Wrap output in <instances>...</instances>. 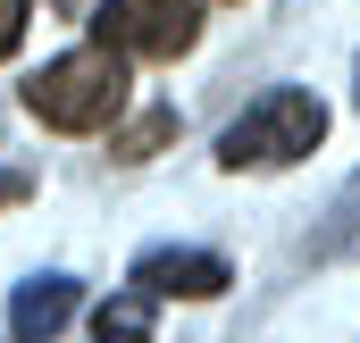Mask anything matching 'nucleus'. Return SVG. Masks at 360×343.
Wrapping results in <instances>:
<instances>
[{"label": "nucleus", "mask_w": 360, "mask_h": 343, "mask_svg": "<svg viewBox=\"0 0 360 343\" xmlns=\"http://www.w3.org/2000/svg\"><path fill=\"white\" fill-rule=\"evenodd\" d=\"M319 134H327V101L302 84H276L218 134V168H293L319 151Z\"/></svg>", "instance_id": "f03ea898"}, {"label": "nucleus", "mask_w": 360, "mask_h": 343, "mask_svg": "<svg viewBox=\"0 0 360 343\" xmlns=\"http://www.w3.org/2000/svg\"><path fill=\"white\" fill-rule=\"evenodd\" d=\"M59 8H76V0H59Z\"/></svg>", "instance_id": "9d476101"}, {"label": "nucleus", "mask_w": 360, "mask_h": 343, "mask_svg": "<svg viewBox=\"0 0 360 343\" xmlns=\"http://www.w3.org/2000/svg\"><path fill=\"white\" fill-rule=\"evenodd\" d=\"M92 343H151V293H109L92 310Z\"/></svg>", "instance_id": "423d86ee"}, {"label": "nucleus", "mask_w": 360, "mask_h": 343, "mask_svg": "<svg viewBox=\"0 0 360 343\" xmlns=\"http://www.w3.org/2000/svg\"><path fill=\"white\" fill-rule=\"evenodd\" d=\"M117 109H126V59L109 42L59 51L25 84V117H42L51 134H101V126H117Z\"/></svg>", "instance_id": "f257e3e1"}, {"label": "nucleus", "mask_w": 360, "mask_h": 343, "mask_svg": "<svg viewBox=\"0 0 360 343\" xmlns=\"http://www.w3.org/2000/svg\"><path fill=\"white\" fill-rule=\"evenodd\" d=\"M92 34L117 59H184L201 42V8L193 0H101Z\"/></svg>", "instance_id": "7ed1b4c3"}, {"label": "nucleus", "mask_w": 360, "mask_h": 343, "mask_svg": "<svg viewBox=\"0 0 360 343\" xmlns=\"http://www.w3.org/2000/svg\"><path fill=\"white\" fill-rule=\"evenodd\" d=\"M0 201H25V176H8V168H0Z\"/></svg>", "instance_id": "1a4fd4ad"}, {"label": "nucleus", "mask_w": 360, "mask_h": 343, "mask_svg": "<svg viewBox=\"0 0 360 343\" xmlns=\"http://www.w3.org/2000/svg\"><path fill=\"white\" fill-rule=\"evenodd\" d=\"M235 285V268L218 252H193V243H160V252H143L134 259V293H151V302H218Z\"/></svg>", "instance_id": "20e7f679"}, {"label": "nucleus", "mask_w": 360, "mask_h": 343, "mask_svg": "<svg viewBox=\"0 0 360 343\" xmlns=\"http://www.w3.org/2000/svg\"><path fill=\"white\" fill-rule=\"evenodd\" d=\"M25 17H34V0H0V59L25 42Z\"/></svg>", "instance_id": "6e6552de"}, {"label": "nucleus", "mask_w": 360, "mask_h": 343, "mask_svg": "<svg viewBox=\"0 0 360 343\" xmlns=\"http://www.w3.org/2000/svg\"><path fill=\"white\" fill-rule=\"evenodd\" d=\"M168 134H176V109H151V117H143V126H126V134H117L109 151H117V160H151V151H160Z\"/></svg>", "instance_id": "0eeeda50"}, {"label": "nucleus", "mask_w": 360, "mask_h": 343, "mask_svg": "<svg viewBox=\"0 0 360 343\" xmlns=\"http://www.w3.org/2000/svg\"><path fill=\"white\" fill-rule=\"evenodd\" d=\"M76 302H84L76 276H59V268H51V276H25V285L8 293V335L17 343H51L68 318H76Z\"/></svg>", "instance_id": "39448f33"}]
</instances>
